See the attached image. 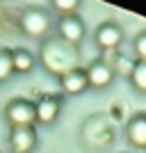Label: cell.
I'll return each instance as SVG.
<instances>
[{
	"label": "cell",
	"instance_id": "cell-1",
	"mask_svg": "<svg viewBox=\"0 0 146 153\" xmlns=\"http://www.w3.org/2000/svg\"><path fill=\"white\" fill-rule=\"evenodd\" d=\"M5 117L12 123V128H32V123H34V103L25 101V98H16L7 105Z\"/></svg>",
	"mask_w": 146,
	"mask_h": 153
},
{
	"label": "cell",
	"instance_id": "cell-2",
	"mask_svg": "<svg viewBox=\"0 0 146 153\" xmlns=\"http://www.w3.org/2000/svg\"><path fill=\"white\" fill-rule=\"evenodd\" d=\"M48 25H50V19H48V14L44 12V9H27V12H23V16H21V27H23V32L25 34H30V37H41V34H46L48 32Z\"/></svg>",
	"mask_w": 146,
	"mask_h": 153
},
{
	"label": "cell",
	"instance_id": "cell-3",
	"mask_svg": "<svg viewBox=\"0 0 146 153\" xmlns=\"http://www.w3.org/2000/svg\"><path fill=\"white\" fill-rule=\"evenodd\" d=\"M84 76H87V87H94V89H105L110 82H112V78H114V71L112 66L105 62H94L84 71Z\"/></svg>",
	"mask_w": 146,
	"mask_h": 153
},
{
	"label": "cell",
	"instance_id": "cell-4",
	"mask_svg": "<svg viewBox=\"0 0 146 153\" xmlns=\"http://www.w3.org/2000/svg\"><path fill=\"white\" fill-rule=\"evenodd\" d=\"M59 37H62L64 44H69V46L80 44L84 37L82 21L78 16H62V21H59Z\"/></svg>",
	"mask_w": 146,
	"mask_h": 153
},
{
	"label": "cell",
	"instance_id": "cell-5",
	"mask_svg": "<svg viewBox=\"0 0 146 153\" xmlns=\"http://www.w3.org/2000/svg\"><path fill=\"white\" fill-rule=\"evenodd\" d=\"M59 114V98L57 96H41L34 103V121L53 123Z\"/></svg>",
	"mask_w": 146,
	"mask_h": 153
},
{
	"label": "cell",
	"instance_id": "cell-6",
	"mask_svg": "<svg viewBox=\"0 0 146 153\" xmlns=\"http://www.w3.org/2000/svg\"><path fill=\"white\" fill-rule=\"evenodd\" d=\"M121 41H123V32L116 23H103L96 30V44L103 51H114V48H119Z\"/></svg>",
	"mask_w": 146,
	"mask_h": 153
},
{
	"label": "cell",
	"instance_id": "cell-7",
	"mask_svg": "<svg viewBox=\"0 0 146 153\" xmlns=\"http://www.w3.org/2000/svg\"><path fill=\"white\" fill-rule=\"evenodd\" d=\"M14 153H32L37 146V133L34 128H14L12 137H9Z\"/></svg>",
	"mask_w": 146,
	"mask_h": 153
},
{
	"label": "cell",
	"instance_id": "cell-8",
	"mask_svg": "<svg viewBox=\"0 0 146 153\" xmlns=\"http://www.w3.org/2000/svg\"><path fill=\"white\" fill-rule=\"evenodd\" d=\"M126 137L135 149H146V114H135L128 121Z\"/></svg>",
	"mask_w": 146,
	"mask_h": 153
},
{
	"label": "cell",
	"instance_id": "cell-9",
	"mask_svg": "<svg viewBox=\"0 0 146 153\" xmlns=\"http://www.w3.org/2000/svg\"><path fill=\"white\" fill-rule=\"evenodd\" d=\"M62 89L66 94H80V91L87 89V76L84 71L73 69L69 73H62Z\"/></svg>",
	"mask_w": 146,
	"mask_h": 153
},
{
	"label": "cell",
	"instance_id": "cell-10",
	"mask_svg": "<svg viewBox=\"0 0 146 153\" xmlns=\"http://www.w3.org/2000/svg\"><path fill=\"white\" fill-rule=\"evenodd\" d=\"M12 64H14V71L30 73L32 66H34V57L27 51H12Z\"/></svg>",
	"mask_w": 146,
	"mask_h": 153
},
{
	"label": "cell",
	"instance_id": "cell-11",
	"mask_svg": "<svg viewBox=\"0 0 146 153\" xmlns=\"http://www.w3.org/2000/svg\"><path fill=\"white\" fill-rule=\"evenodd\" d=\"M130 82L137 91H144L146 94V62H139L133 66V73H130Z\"/></svg>",
	"mask_w": 146,
	"mask_h": 153
},
{
	"label": "cell",
	"instance_id": "cell-12",
	"mask_svg": "<svg viewBox=\"0 0 146 153\" xmlns=\"http://www.w3.org/2000/svg\"><path fill=\"white\" fill-rule=\"evenodd\" d=\"M14 73V64H12V51H0V82Z\"/></svg>",
	"mask_w": 146,
	"mask_h": 153
},
{
	"label": "cell",
	"instance_id": "cell-13",
	"mask_svg": "<svg viewBox=\"0 0 146 153\" xmlns=\"http://www.w3.org/2000/svg\"><path fill=\"white\" fill-rule=\"evenodd\" d=\"M53 7H55L59 14H64V16H76V9L80 7V2H78V0H55Z\"/></svg>",
	"mask_w": 146,
	"mask_h": 153
},
{
	"label": "cell",
	"instance_id": "cell-14",
	"mask_svg": "<svg viewBox=\"0 0 146 153\" xmlns=\"http://www.w3.org/2000/svg\"><path fill=\"white\" fill-rule=\"evenodd\" d=\"M135 55L139 57V62H146V32L135 39Z\"/></svg>",
	"mask_w": 146,
	"mask_h": 153
}]
</instances>
